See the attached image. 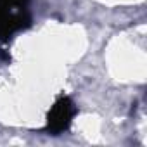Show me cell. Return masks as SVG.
<instances>
[{
    "label": "cell",
    "instance_id": "obj_1",
    "mask_svg": "<svg viewBox=\"0 0 147 147\" xmlns=\"http://www.w3.org/2000/svg\"><path fill=\"white\" fill-rule=\"evenodd\" d=\"M30 0H0V40H9L31 26Z\"/></svg>",
    "mask_w": 147,
    "mask_h": 147
},
{
    "label": "cell",
    "instance_id": "obj_2",
    "mask_svg": "<svg viewBox=\"0 0 147 147\" xmlns=\"http://www.w3.org/2000/svg\"><path fill=\"white\" fill-rule=\"evenodd\" d=\"M76 113H78V109H76L75 102H73L67 95H61L54 102V106L50 107V111L47 114L45 130L50 135H59V133L66 131L71 126V121L76 116Z\"/></svg>",
    "mask_w": 147,
    "mask_h": 147
}]
</instances>
